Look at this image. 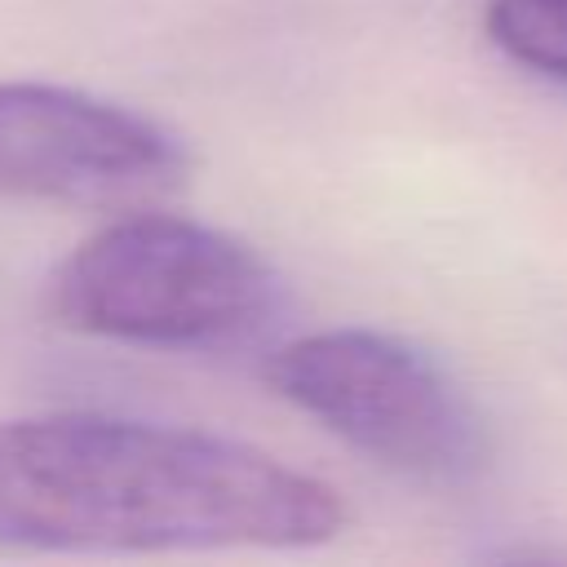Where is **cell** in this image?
Returning <instances> with one entry per match:
<instances>
[{"instance_id":"cell-3","label":"cell","mask_w":567,"mask_h":567,"mask_svg":"<svg viewBox=\"0 0 567 567\" xmlns=\"http://www.w3.org/2000/svg\"><path fill=\"white\" fill-rule=\"evenodd\" d=\"M266 381L279 399L390 470L461 478L483 456L478 421L461 390L421 350L385 332H306L266 359Z\"/></svg>"},{"instance_id":"cell-4","label":"cell","mask_w":567,"mask_h":567,"mask_svg":"<svg viewBox=\"0 0 567 567\" xmlns=\"http://www.w3.org/2000/svg\"><path fill=\"white\" fill-rule=\"evenodd\" d=\"M182 173V146L146 115L62 84L0 80V199L142 208Z\"/></svg>"},{"instance_id":"cell-1","label":"cell","mask_w":567,"mask_h":567,"mask_svg":"<svg viewBox=\"0 0 567 567\" xmlns=\"http://www.w3.org/2000/svg\"><path fill=\"white\" fill-rule=\"evenodd\" d=\"M341 527L323 478L239 439L102 412L0 425V549H301Z\"/></svg>"},{"instance_id":"cell-2","label":"cell","mask_w":567,"mask_h":567,"mask_svg":"<svg viewBox=\"0 0 567 567\" xmlns=\"http://www.w3.org/2000/svg\"><path fill=\"white\" fill-rule=\"evenodd\" d=\"M275 306L279 279L248 244L142 208L89 235L49 284V310L66 328L164 350L248 341Z\"/></svg>"},{"instance_id":"cell-5","label":"cell","mask_w":567,"mask_h":567,"mask_svg":"<svg viewBox=\"0 0 567 567\" xmlns=\"http://www.w3.org/2000/svg\"><path fill=\"white\" fill-rule=\"evenodd\" d=\"M487 35L514 62L567 80V0H492Z\"/></svg>"}]
</instances>
